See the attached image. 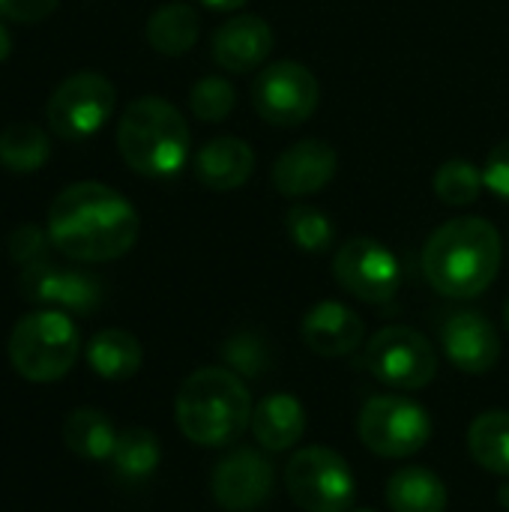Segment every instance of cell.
<instances>
[{
  "label": "cell",
  "instance_id": "1",
  "mask_svg": "<svg viewBox=\"0 0 509 512\" xmlns=\"http://www.w3.org/2000/svg\"><path fill=\"white\" fill-rule=\"evenodd\" d=\"M135 207L105 183H72L48 210V237L57 252L72 261H114L138 240Z\"/></svg>",
  "mask_w": 509,
  "mask_h": 512
},
{
  "label": "cell",
  "instance_id": "2",
  "mask_svg": "<svg viewBox=\"0 0 509 512\" xmlns=\"http://www.w3.org/2000/svg\"><path fill=\"white\" fill-rule=\"evenodd\" d=\"M501 261V234L480 216H462L441 225L423 249V273L429 285L453 300L480 297L495 282Z\"/></svg>",
  "mask_w": 509,
  "mask_h": 512
},
{
  "label": "cell",
  "instance_id": "3",
  "mask_svg": "<svg viewBox=\"0 0 509 512\" xmlns=\"http://www.w3.org/2000/svg\"><path fill=\"white\" fill-rule=\"evenodd\" d=\"M180 432L198 447H228L252 423V399L240 375L231 369H198L192 372L174 402Z\"/></svg>",
  "mask_w": 509,
  "mask_h": 512
},
{
  "label": "cell",
  "instance_id": "4",
  "mask_svg": "<svg viewBox=\"0 0 509 512\" xmlns=\"http://www.w3.org/2000/svg\"><path fill=\"white\" fill-rule=\"evenodd\" d=\"M189 123L183 114L159 99L141 96L126 105L117 123V147L123 162L144 177H171L189 159Z\"/></svg>",
  "mask_w": 509,
  "mask_h": 512
},
{
  "label": "cell",
  "instance_id": "5",
  "mask_svg": "<svg viewBox=\"0 0 509 512\" xmlns=\"http://www.w3.org/2000/svg\"><path fill=\"white\" fill-rule=\"evenodd\" d=\"M78 351V330L60 309L30 312L9 333V363L33 384H51L69 375Z\"/></svg>",
  "mask_w": 509,
  "mask_h": 512
},
{
  "label": "cell",
  "instance_id": "6",
  "mask_svg": "<svg viewBox=\"0 0 509 512\" xmlns=\"http://www.w3.org/2000/svg\"><path fill=\"white\" fill-rule=\"evenodd\" d=\"M285 489L303 512H351L357 480L348 462L327 447H306L285 465Z\"/></svg>",
  "mask_w": 509,
  "mask_h": 512
},
{
  "label": "cell",
  "instance_id": "7",
  "mask_svg": "<svg viewBox=\"0 0 509 512\" xmlns=\"http://www.w3.org/2000/svg\"><path fill=\"white\" fill-rule=\"evenodd\" d=\"M360 441L384 459L417 456L432 438L429 411L405 396H372L357 417Z\"/></svg>",
  "mask_w": 509,
  "mask_h": 512
},
{
  "label": "cell",
  "instance_id": "8",
  "mask_svg": "<svg viewBox=\"0 0 509 512\" xmlns=\"http://www.w3.org/2000/svg\"><path fill=\"white\" fill-rule=\"evenodd\" d=\"M366 369L393 390H426L438 375L435 345L411 327H384L366 345Z\"/></svg>",
  "mask_w": 509,
  "mask_h": 512
},
{
  "label": "cell",
  "instance_id": "9",
  "mask_svg": "<svg viewBox=\"0 0 509 512\" xmlns=\"http://www.w3.org/2000/svg\"><path fill=\"white\" fill-rule=\"evenodd\" d=\"M114 105H117L114 84L102 72L84 69L63 78L54 87L48 99V126L66 141H81L105 126Z\"/></svg>",
  "mask_w": 509,
  "mask_h": 512
},
{
  "label": "cell",
  "instance_id": "10",
  "mask_svg": "<svg viewBox=\"0 0 509 512\" xmlns=\"http://www.w3.org/2000/svg\"><path fill=\"white\" fill-rule=\"evenodd\" d=\"M336 282L357 300L381 306L390 303L402 288V264L375 237H351L333 258Z\"/></svg>",
  "mask_w": 509,
  "mask_h": 512
},
{
  "label": "cell",
  "instance_id": "11",
  "mask_svg": "<svg viewBox=\"0 0 509 512\" xmlns=\"http://www.w3.org/2000/svg\"><path fill=\"white\" fill-rule=\"evenodd\" d=\"M318 99L321 87L315 72L297 60H279L264 66L252 84V105L273 126L306 123L315 114Z\"/></svg>",
  "mask_w": 509,
  "mask_h": 512
},
{
  "label": "cell",
  "instance_id": "12",
  "mask_svg": "<svg viewBox=\"0 0 509 512\" xmlns=\"http://www.w3.org/2000/svg\"><path fill=\"white\" fill-rule=\"evenodd\" d=\"M273 465L258 450H234L210 477L213 501L228 512L258 510L273 495Z\"/></svg>",
  "mask_w": 509,
  "mask_h": 512
},
{
  "label": "cell",
  "instance_id": "13",
  "mask_svg": "<svg viewBox=\"0 0 509 512\" xmlns=\"http://www.w3.org/2000/svg\"><path fill=\"white\" fill-rule=\"evenodd\" d=\"M18 288H21V297L30 303H42V306L78 312V315H87L102 303V285L90 273L60 270L51 261L24 267Z\"/></svg>",
  "mask_w": 509,
  "mask_h": 512
},
{
  "label": "cell",
  "instance_id": "14",
  "mask_svg": "<svg viewBox=\"0 0 509 512\" xmlns=\"http://www.w3.org/2000/svg\"><path fill=\"white\" fill-rule=\"evenodd\" d=\"M339 171V153L324 138L291 144L273 162V186L285 198H309L321 192Z\"/></svg>",
  "mask_w": 509,
  "mask_h": 512
},
{
  "label": "cell",
  "instance_id": "15",
  "mask_svg": "<svg viewBox=\"0 0 509 512\" xmlns=\"http://www.w3.org/2000/svg\"><path fill=\"white\" fill-rule=\"evenodd\" d=\"M441 342L456 369L465 375H486L501 360V336L480 312H453L441 327Z\"/></svg>",
  "mask_w": 509,
  "mask_h": 512
},
{
  "label": "cell",
  "instance_id": "16",
  "mask_svg": "<svg viewBox=\"0 0 509 512\" xmlns=\"http://www.w3.org/2000/svg\"><path fill=\"white\" fill-rule=\"evenodd\" d=\"M270 51H273V27L261 15H246V12L219 24L210 42L213 60L234 75L264 66Z\"/></svg>",
  "mask_w": 509,
  "mask_h": 512
},
{
  "label": "cell",
  "instance_id": "17",
  "mask_svg": "<svg viewBox=\"0 0 509 512\" xmlns=\"http://www.w3.org/2000/svg\"><path fill=\"white\" fill-rule=\"evenodd\" d=\"M363 336V318L339 300H321L303 318V342L318 357H348L363 345Z\"/></svg>",
  "mask_w": 509,
  "mask_h": 512
},
{
  "label": "cell",
  "instance_id": "18",
  "mask_svg": "<svg viewBox=\"0 0 509 512\" xmlns=\"http://www.w3.org/2000/svg\"><path fill=\"white\" fill-rule=\"evenodd\" d=\"M255 174V150L234 135L210 138L195 153V177L213 192H234Z\"/></svg>",
  "mask_w": 509,
  "mask_h": 512
},
{
  "label": "cell",
  "instance_id": "19",
  "mask_svg": "<svg viewBox=\"0 0 509 512\" xmlns=\"http://www.w3.org/2000/svg\"><path fill=\"white\" fill-rule=\"evenodd\" d=\"M249 429L264 450L270 453L291 450L294 444H300L306 432V408L291 393H270L252 408Z\"/></svg>",
  "mask_w": 509,
  "mask_h": 512
},
{
  "label": "cell",
  "instance_id": "20",
  "mask_svg": "<svg viewBox=\"0 0 509 512\" xmlns=\"http://www.w3.org/2000/svg\"><path fill=\"white\" fill-rule=\"evenodd\" d=\"M387 504L393 512H444L447 486L429 468H399L387 480Z\"/></svg>",
  "mask_w": 509,
  "mask_h": 512
},
{
  "label": "cell",
  "instance_id": "21",
  "mask_svg": "<svg viewBox=\"0 0 509 512\" xmlns=\"http://www.w3.org/2000/svg\"><path fill=\"white\" fill-rule=\"evenodd\" d=\"M198 33H201L198 12L180 0L159 6L147 21V42L153 51H159L165 57H180L189 48H195Z\"/></svg>",
  "mask_w": 509,
  "mask_h": 512
},
{
  "label": "cell",
  "instance_id": "22",
  "mask_svg": "<svg viewBox=\"0 0 509 512\" xmlns=\"http://www.w3.org/2000/svg\"><path fill=\"white\" fill-rule=\"evenodd\" d=\"M141 360V342L126 330H99L87 345V363L105 381H129L141 369Z\"/></svg>",
  "mask_w": 509,
  "mask_h": 512
},
{
  "label": "cell",
  "instance_id": "23",
  "mask_svg": "<svg viewBox=\"0 0 509 512\" xmlns=\"http://www.w3.org/2000/svg\"><path fill=\"white\" fill-rule=\"evenodd\" d=\"M63 444L75 456L99 462V459H111L114 444H117V432H114L111 420L102 411L78 408L63 423Z\"/></svg>",
  "mask_w": 509,
  "mask_h": 512
},
{
  "label": "cell",
  "instance_id": "24",
  "mask_svg": "<svg viewBox=\"0 0 509 512\" xmlns=\"http://www.w3.org/2000/svg\"><path fill=\"white\" fill-rule=\"evenodd\" d=\"M468 450L489 474L509 477V411H486L468 429Z\"/></svg>",
  "mask_w": 509,
  "mask_h": 512
},
{
  "label": "cell",
  "instance_id": "25",
  "mask_svg": "<svg viewBox=\"0 0 509 512\" xmlns=\"http://www.w3.org/2000/svg\"><path fill=\"white\" fill-rule=\"evenodd\" d=\"M51 156L48 135L33 123H9L0 132V165L15 174L39 171Z\"/></svg>",
  "mask_w": 509,
  "mask_h": 512
},
{
  "label": "cell",
  "instance_id": "26",
  "mask_svg": "<svg viewBox=\"0 0 509 512\" xmlns=\"http://www.w3.org/2000/svg\"><path fill=\"white\" fill-rule=\"evenodd\" d=\"M159 459H162V450H159V441H156L153 432L132 426V429H123L117 435L111 462H114L120 477L144 480V477H150L159 468Z\"/></svg>",
  "mask_w": 509,
  "mask_h": 512
},
{
  "label": "cell",
  "instance_id": "27",
  "mask_svg": "<svg viewBox=\"0 0 509 512\" xmlns=\"http://www.w3.org/2000/svg\"><path fill=\"white\" fill-rule=\"evenodd\" d=\"M435 195L450 204V207H465V204H474L486 186L483 180V171L468 162V159H447L438 171H435Z\"/></svg>",
  "mask_w": 509,
  "mask_h": 512
},
{
  "label": "cell",
  "instance_id": "28",
  "mask_svg": "<svg viewBox=\"0 0 509 512\" xmlns=\"http://www.w3.org/2000/svg\"><path fill=\"white\" fill-rule=\"evenodd\" d=\"M285 228L288 237L294 240V246H300L303 252H327L336 240V225L333 219L309 204H297L285 213Z\"/></svg>",
  "mask_w": 509,
  "mask_h": 512
},
{
  "label": "cell",
  "instance_id": "29",
  "mask_svg": "<svg viewBox=\"0 0 509 512\" xmlns=\"http://www.w3.org/2000/svg\"><path fill=\"white\" fill-rule=\"evenodd\" d=\"M237 105V90L228 78L219 75H207L201 78L192 90H189V108L198 120L204 123H222L231 117Z\"/></svg>",
  "mask_w": 509,
  "mask_h": 512
},
{
  "label": "cell",
  "instance_id": "30",
  "mask_svg": "<svg viewBox=\"0 0 509 512\" xmlns=\"http://www.w3.org/2000/svg\"><path fill=\"white\" fill-rule=\"evenodd\" d=\"M222 357L228 369L240 378H261L270 366V351L261 336L255 333H237L225 342Z\"/></svg>",
  "mask_w": 509,
  "mask_h": 512
},
{
  "label": "cell",
  "instance_id": "31",
  "mask_svg": "<svg viewBox=\"0 0 509 512\" xmlns=\"http://www.w3.org/2000/svg\"><path fill=\"white\" fill-rule=\"evenodd\" d=\"M48 246H51L48 231H42L36 225H18L9 234V258L21 267H33V264L48 261Z\"/></svg>",
  "mask_w": 509,
  "mask_h": 512
},
{
  "label": "cell",
  "instance_id": "32",
  "mask_svg": "<svg viewBox=\"0 0 509 512\" xmlns=\"http://www.w3.org/2000/svg\"><path fill=\"white\" fill-rule=\"evenodd\" d=\"M483 180H486L489 192H495L498 198L509 201V138L492 147V153L486 159V168H483Z\"/></svg>",
  "mask_w": 509,
  "mask_h": 512
},
{
  "label": "cell",
  "instance_id": "33",
  "mask_svg": "<svg viewBox=\"0 0 509 512\" xmlns=\"http://www.w3.org/2000/svg\"><path fill=\"white\" fill-rule=\"evenodd\" d=\"M60 0H0V15L15 24H36L57 9Z\"/></svg>",
  "mask_w": 509,
  "mask_h": 512
},
{
  "label": "cell",
  "instance_id": "34",
  "mask_svg": "<svg viewBox=\"0 0 509 512\" xmlns=\"http://www.w3.org/2000/svg\"><path fill=\"white\" fill-rule=\"evenodd\" d=\"M207 9H216V12H234V9H240L246 0H201Z\"/></svg>",
  "mask_w": 509,
  "mask_h": 512
},
{
  "label": "cell",
  "instance_id": "35",
  "mask_svg": "<svg viewBox=\"0 0 509 512\" xmlns=\"http://www.w3.org/2000/svg\"><path fill=\"white\" fill-rule=\"evenodd\" d=\"M9 51H12V39H9V30L0 24V60H6Z\"/></svg>",
  "mask_w": 509,
  "mask_h": 512
},
{
  "label": "cell",
  "instance_id": "36",
  "mask_svg": "<svg viewBox=\"0 0 509 512\" xmlns=\"http://www.w3.org/2000/svg\"><path fill=\"white\" fill-rule=\"evenodd\" d=\"M498 504H501L504 510H509V483H504V486L498 489Z\"/></svg>",
  "mask_w": 509,
  "mask_h": 512
},
{
  "label": "cell",
  "instance_id": "37",
  "mask_svg": "<svg viewBox=\"0 0 509 512\" xmlns=\"http://www.w3.org/2000/svg\"><path fill=\"white\" fill-rule=\"evenodd\" d=\"M504 321H507V330H509V303H507V309H504Z\"/></svg>",
  "mask_w": 509,
  "mask_h": 512
},
{
  "label": "cell",
  "instance_id": "38",
  "mask_svg": "<svg viewBox=\"0 0 509 512\" xmlns=\"http://www.w3.org/2000/svg\"><path fill=\"white\" fill-rule=\"evenodd\" d=\"M354 512H375V510H354Z\"/></svg>",
  "mask_w": 509,
  "mask_h": 512
}]
</instances>
